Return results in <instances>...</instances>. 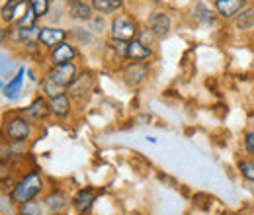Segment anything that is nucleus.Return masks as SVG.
<instances>
[{
    "mask_svg": "<svg viewBox=\"0 0 254 215\" xmlns=\"http://www.w3.org/2000/svg\"><path fill=\"white\" fill-rule=\"evenodd\" d=\"M45 188V180L41 176V172L33 170V172H28L22 180H18L14 190H12V202L16 204H26L30 200H35Z\"/></svg>",
    "mask_w": 254,
    "mask_h": 215,
    "instance_id": "obj_1",
    "label": "nucleus"
},
{
    "mask_svg": "<svg viewBox=\"0 0 254 215\" xmlns=\"http://www.w3.org/2000/svg\"><path fill=\"white\" fill-rule=\"evenodd\" d=\"M32 133H33L32 122H28L24 116L14 114V116H10V118L6 120L4 135H6V139H8L10 143H20V145H22V143L30 141Z\"/></svg>",
    "mask_w": 254,
    "mask_h": 215,
    "instance_id": "obj_2",
    "label": "nucleus"
},
{
    "mask_svg": "<svg viewBox=\"0 0 254 215\" xmlns=\"http://www.w3.org/2000/svg\"><path fill=\"white\" fill-rule=\"evenodd\" d=\"M80 74V69L78 65L72 61V63H63V65H51L49 71H47V78L53 80L55 84H59L61 88L68 90V86L78 78Z\"/></svg>",
    "mask_w": 254,
    "mask_h": 215,
    "instance_id": "obj_3",
    "label": "nucleus"
},
{
    "mask_svg": "<svg viewBox=\"0 0 254 215\" xmlns=\"http://www.w3.org/2000/svg\"><path fill=\"white\" fill-rule=\"evenodd\" d=\"M137 33H139V26L131 16L120 14L110 24V37H116L122 41H133L137 39Z\"/></svg>",
    "mask_w": 254,
    "mask_h": 215,
    "instance_id": "obj_4",
    "label": "nucleus"
},
{
    "mask_svg": "<svg viewBox=\"0 0 254 215\" xmlns=\"http://www.w3.org/2000/svg\"><path fill=\"white\" fill-rule=\"evenodd\" d=\"M151 74V67L149 63H135V61H127L122 69V78L127 86L131 88H137L141 86Z\"/></svg>",
    "mask_w": 254,
    "mask_h": 215,
    "instance_id": "obj_5",
    "label": "nucleus"
},
{
    "mask_svg": "<svg viewBox=\"0 0 254 215\" xmlns=\"http://www.w3.org/2000/svg\"><path fill=\"white\" fill-rule=\"evenodd\" d=\"M92 90H94V76H92V72H80L78 78L68 86L66 92L72 98V102H84Z\"/></svg>",
    "mask_w": 254,
    "mask_h": 215,
    "instance_id": "obj_6",
    "label": "nucleus"
},
{
    "mask_svg": "<svg viewBox=\"0 0 254 215\" xmlns=\"http://www.w3.org/2000/svg\"><path fill=\"white\" fill-rule=\"evenodd\" d=\"M66 37H68V31L63 30V28H59V26H43L41 30H39V35H37V43L41 45V47H45V49H55L57 45H61L66 41Z\"/></svg>",
    "mask_w": 254,
    "mask_h": 215,
    "instance_id": "obj_7",
    "label": "nucleus"
},
{
    "mask_svg": "<svg viewBox=\"0 0 254 215\" xmlns=\"http://www.w3.org/2000/svg\"><path fill=\"white\" fill-rule=\"evenodd\" d=\"M20 116H24L28 122H32V123H39V122H43V120H47V118L51 116L49 100H47L45 96H37L30 106H26V108L20 112Z\"/></svg>",
    "mask_w": 254,
    "mask_h": 215,
    "instance_id": "obj_8",
    "label": "nucleus"
},
{
    "mask_svg": "<svg viewBox=\"0 0 254 215\" xmlns=\"http://www.w3.org/2000/svg\"><path fill=\"white\" fill-rule=\"evenodd\" d=\"M147 26L151 28V31L162 39V37H166L170 30H172V18L164 12V10H155V12H151L149 14V18H147Z\"/></svg>",
    "mask_w": 254,
    "mask_h": 215,
    "instance_id": "obj_9",
    "label": "nucleus"
},
{
    "mask_svg": "<svg viewBox=\"0 0 254 215\" xmlns=\"http://www.w3.org/2000/svg\"><path fill=\"white\" fill-rule=\"evenodd\" d=\"M247 6H249L247 0H215L213 2L217 16L223 20H235Z\"/></svg>",
    "mask_w": 254,
    "mask_h": 215,
    "instance_id": "obj_10",
    "label": "nucleus"
},
{
    "mask_svg": "<svg viewBox=\"0 0 254 215\" xmlns=\"http://www.w3.org/2000/svg\"><path fill=\"white\" fill-rule=\"evenodd\" d=\"M78 57V49L74 43L64 41L61 45H57L55 49L49 51V63L51 65H63V63H72Z\"/></svg>",
    "mask_w": 254,
    "mask_h": 215,
    "instance_id": "obj_11",
    "label": "nucleus"
},
{
    "mask_svg": "<svg viewBox=\"0 0 254 215\" xmlns=\"http://www.w3.org/2000/svg\"><path fill=\"white\" fill-rule=\"evenodd\" d=\"M155 51L153 47H147L145 43H141L139 39H133L127 43L126 51V61H135V63H149V59H153Z\"/></svg>",
    "mask_w": 254,
    "mask_h": 215,
    "instance_id": "obj_12",
    "label": "nucleus"
},
{
    "mask_svg": "<svg viewBox=\"0 0 254 215\" xmlns=\"http://www.w3.org/2000/svg\"><path fill=\"white\" fill-rule=\"evenodd\" d=\"M49 110H51V116L55 120H66L72 114V98L68 96V92L61 94L57 98H51L49 100Z\"/></svg>",
    "mask_w": 254,
    "mask_h": 215,
    "instance_id": "obj_13",
    "label": "nucleus"
},
{
    "mask_svg": "<svg viewBox=\"0 0 254 215\" xmlns=\"http://www.w3.org/2000/svg\"><path fill=\"white\" fill-rule=\"evenodd\" d=\"M24 10H28L26 0H6V4L0 10V18L4 24H12L14 20H18L26 14Z\"/></svg>",
    "mask_w": 254,
    "mask_h": 215,
    "instance_id": "obj_14",
    "label": "nucleus"
},
{
    "mask_svg": "<svg viewBox=\"0 0 254 215\" xmlns=\"http://www.w3.org/2000/svg\"><path fill=\"white\" fill-rule=\"evenodd\" d=\"M94 8L90 2L84 0H70L68 2V16L76 22H90L94 18Z\"/></svg>",
    "mask_w": 254,
    "mask_h": 215,
    "instance_id": "obj_15",
    "label": "nucleus"
},
{
    "mask_svg": "<svg viewBox=\"0 0 254 215\" xmlns=\"http://www.w3.org/2000/svg\"><path fill=\"white\" fill-rule=\"evenodd\" d=\"M43 204L47 210L55 212V214H61L68 208V196L61 192V190H51L45 198H43Z\"/></svg>",
    "mask_w": 254,
    "mask_h": 215,
    "instance_id": "obj_16",
    "label": "nucleus"
},
{
    "mask_svg": "<svg viewBox=\"0 0 254 215\" xmlns=\"http://www.w3.org/2000/svg\"><path fill=\"white\" fill-rule=\"evenodd\" d=\"M233 26L237 31H253L254 30V4L247 6L235 20H233Z\"/></svg>",
    "mask_w": 254,
    "mask_h": 215,
    "instance_id": "obj_17",
    "label": "nucleus"
},
{
    "mask_svg": "<svg viewBox=\"0 0 254 215\" xmlns=\"http://www.w3.org/2000/svg\"><path fill=\"white\" fill-rule=\"evenodd\" d=\"M193 18L199 22V24H203V26H213L215 22H217V12H213L207 4H203V2H197L195 6H193Z\"/></svg>",
    "mask_w": 254,
    "mask_h": 215,
    "instance_id": "obj_18",
    "label": "nucleus"
},
{
    "mask_svg": "<svg viewBox=\"0 0 254 215\" xmlns=\"http://www.w3.org/2000/svg\"><path fill=\"white\" fill-rule=\"evenodd\" d=\"M92 202H94V190H92V188H82V190H78L76 196L72 198V206H74V210L80 212V214H84V212L92 206Z\"/></svg>",
    "mask_w": 254,
    "mask_h": 215,
    "instance_id": "obj_19",
    "label": "nucleus"
},
{
    "mask_svg": "<svg viewBox=\"0 0 254 215\" xmlns=\"http://www.w3.org/2000/svg\"><path fill=\"white\" fill-rule=\"evenodd\" d=\"M24 74H26V69H20V71L16 72V76H14V78H12V80L2 88V94H4L8 100H16V98H18V94L22 92L24 78H26Z\"/></svg>",
    "mask_w": 254,
    "mask_h": 215,
    "instance_id": "obj_20",
    "label": "nucleus"
},
{
    "mask_svg": "<svg viewBox=\"0 0 254 215\" xmlns=\"http://www.w3.org/2000/svg\"><path fill=\"white\" fill-rule=\"evenodd\" d=\"M90 4H92V8L96 12L102 14V16L120 12L124 8V0H90Z\"/></svg>",
    "mask_w": 254,
    "mask_h": 215,
    "instance_id": "obj_21",
    "label": "nucleus"
},
{
    "mask_svg": "<svg viewBox=\"0 0 254 215\" xmlns=\"http://www.w3.org/2000/svg\"><path fill=\"white\" fill-rule=\"evenodd\" d=\"M68 35L72 37V43H74V45H92L96 39L94 31L84 30V28H72Z\"/></svg>",
    "mask_w": 254,
    "mask_h": 215,
    "instance_id": "obj_22",
    "label": "nucleus"
},
{
    "mask_svg": "<svg viewBox=\"0 0 254 215\" xmlns=\"http://www.w3.org/2000/svg\"><path fill=\"white\" fill-rule=\"evenodd\" d=\"M127 43L129 41H122V39H116V37H110L108 39V49L116 55V59H120V61H126V51H127Z\"/></svg>",
    "mask_w": 254,
    "mask_h": 215,
    "instance_id": "obj_23",
    "label": "nucleus"
},
{
    "mask_svg": "<svg viewBox=\"0 0 254 215\" xmlns=\"http://www.w3.org/2000/svg\"><path fill=\"white\" fill-rule=\"evenodd\" d=\"M239 172L247 182H254V156H247L239 160Z\"/></svg>",
    "mask_w": 254,
    "mask_h": 215,
    "instance_id": "obj_24",
    "label": "nucleus"
},
{
    "mask_svg": "<svg viewBox=\"0 0 254 215\" xmlns=\"http://www.w3.org/2000/svg\"><path fill=\"white\" fill-rule=\"evenodd\" d=\"M41 90H43V96H45L47 100H51V98H57V96H61V94L66 92L64 88H61L59 84H55L53 80H49L47 76L43 78V84H41Z\"/></svg>",
    "mask_w": 254,
    "mask_h": 215,
    "instance_id": "obj_25",
    "label": "nucleus"
},
{
    "mask_svg": "<svg viewBox=\"0 0 254 215\" xmlns=\"http://www.w3.org/2000/svg\"><path fill=\"white\" fill-rule=\"evenodd\" d=\"M43 206L37 198L35 200H30L26 204H20V214L22 215H43Z\"/></svg>",
    "mask_w": 254,
    "mask_h": 215,
    "instance_id": "obj_26",
    "label": "nucleus"
},
{
    "mask_svg": "<svg viewBox=\"0 0 254 215\" xmlns=\"http://www.w3.org/2000/svg\"><path fill=\"white\" fill-rule=\"evenodd\" d=\"M28 6L32 8L37 18H45L49 12V0H28Z\"/></svg>",
    "mask_w": 254,
    "mask_h": 215,
    "instance_id": "obj_27",
    "label": "nucleus"
},
{
    "mask_svg": "<svg viewBox=\"0 0 254 215\" xmlns=\"http://www.w3.org/2000/svg\"><path fill=\"white\" fill-rule=\"evenodd\" d=\"M137 39L141 41V43H145L147 47H155V41L159 39L153 31H151V28L147 26V28H139V33H137Z\"/></svg>",
    "mask_w": 254,
    "mask_h": 215,
    "instance_id": "obj_28",
    "label": "nucleus"
},
{
    "mask_svg": "<svg viewBox=\"0 0 254 215\" xmlns=\"http://www.w3.org/2000/svg\"><path fill=\"white\" fill-rule=\"evenodd\" d=\"M37 16L33 14V10L28 6V10H26V14L18 20V28H33V26H37Z\"/></svg>",
    "mask_w": 254,
    "mask_h": 215,
    "instance_id": "obj_29",
    "label": "nucleus"
},
{
    "mask_svg": "<svg viewBox=\"0 0 254 215\" xmlns=\"http://www.w3.org/2000/svg\"><path fill=\"white\" fill-rule=\"evenodd\" d=\"M243 147H245V153L249 154V156H254V127L245 131V135H243Z\"/></svg>",
    "mask_w": 254,
    "mask_h": 215,
    "instance_id": "obj_30",
    "label": "nucleus"
},
{
    "mask_svg": "<svg viewBox=\"0 0 254 215\" xmlns=\"http://www.w3.org/2000/svg\"><path fill=\"white\" fill-rule=\"evenodd\" d=\"M88 24H90V28H92L90 31H94V33H104V31H106V22H104V16H94V18H92Z\"/></svg>",
    "mask_w": 254,
    "mask_h": 215,
    "instance_id": "obj_31",
    "label": "nucleus"
},
{
    "mask_svg": "<svg viewBox=\"0 0 254 215\" xmlns=\"http://www.w3.org/2000/svg\"><path fill=\"white\" fill-rule=\"evenodd\" d=\"M4 37H8V30H0V43H2Z\"/></svg>",
    "mask_w": 254,
    "mask_h": 215,
    "instance_id": "obj_32",
    "label": "nucleus"
},
{
    "mask_svg": "<svg viewBox=\"0 0 254 215\" xmlns=\"http://www.w3.org/2000/svg\"><path fill=\"white\" fill-rule=\"evenodd\" d=\"M2 88H4V86H2V82H0V90H2Z\"/></svg>",
    "mask_w": 254,
    "mask_h": 215,
    "instance_id": "obj_33",
    "label": "nucleus"
},
{
    "mask_svg": "<svg viewBox=\"0 0 254 215\" xmlns=\"http://www.w3.org/2000/svg\"><path fill=\"white\" fill-rule=\"evenodd\" d=\"M51 215H61V214H55V212H53V214H51Z\"/></svg>",
    "mask_w": 254,
    "mask_h": 215,
    "instance_id": "obj_34",
    "label": "nucleus"
},
{
    "mask_svg": "<svg viewBox=\"0 0 254 215\" xmlns=\"http://www.w3.org/2000/svg\"><path fill=\"white\" fill-rule=\"evenodd\" d=\"M82 215H86V214H82Z\"/></svg>",
    "mask_w": 254,
    "mask_h": 215,
    "instance_id": "obj_35",
    "label": "nucleus"
}]
</instances>
